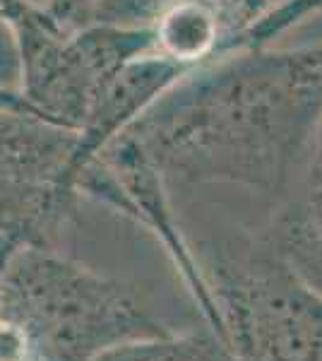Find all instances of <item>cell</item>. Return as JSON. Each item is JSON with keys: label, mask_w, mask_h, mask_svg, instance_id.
<instances>
[{"label": "cell", "mask_w": 322, "mask_h": 361, "mask_svg": "<svg viewBox=\"0 0 322 361\" xmlns=\"http://www.w3.org/2000/svg\"><path fill=\"white\" fill-rule=\"evenodd\" d=\"M125 133L166 180L282 200L322 133V42L238 49L192 68Z\"/></svg>", "instance_id": "obj_1"}, {"label": "cell", "mask_w": 322, "mask_h": 361, "mask_svg": "<svg viewBox=\"0 0 322 361\" xmlns=\"http://www.w3.org/2000/svg\"><path fill=\"white\" fill-rule=\"evenodd\" d=\"M0 318L20 328L44 361H92L120 342L171 330L125 284L34 243H8L0 253Z\"/></svg>", "instance_id": "obj_2"}, {"label": "cell", "mask_w": 322, "mask_h": 361, "mask_svg": "<svg viewBox=\"0 0 322 361\" xmlns=\"http://www.w3.org/2000/svg\"><path fill=\"white\" fill-rule=\"evenodd\" d=\"M202 270L238 361H322V299L265 231L216 241Z\"/></svg>", "instance_id": "obj_3"}, {"label": "cell", "mask_w": 322, "mask_h": 361, "mask_svg": "<svg viewBox=\"0 0 322 361\" xmlns=\"http://www.w3.org/2000/svg\"><path fill=\"white\" fill-rule=\"evenodd\" d=\"M20 63L22 97L46 121L78 130L104 85L130 61L154 51L149 25H63L37 0H0Z\"/></svg>", "instance_id": "obj_4"}, {"label": "cell", "mask_w": 322, "mask_h": 361, "mask_svg": "<svg viewBox=\"0 0 322 361\" xmlns=\"http://www.w3.org/2000/svg\"><path fill=\"white\" fill-rule=\"evenodd\" d=\"M75 130L20 111H0V234L56 246L78 190L70 183Z\"/></svg>", "instance_id": "obj_5"}, {"label": "cell", "mask_w": 322, "mask_h": 361, "mask_svg": "<svg viewBox=\"0 0 322 361\" xmlns=\"http://www.w3.org/2000/svg\"><path fill=\"white\" fill-rule=\"evenodd\" d=\"M82 193L113 207L123 217L135 219L159 238L195 306L200 308L207 328L226 342L219 308L204 277L202 263L173 217L166 178L130 133L118 135L85 166L78 176V195Z\"/></svg>", "instance_id": "obj_6"}, {"label": "cell", "mask_w": 322, "mask_h": 361, "mask_svg": "<svg viewBox=\"0 0 322 361\" xmlns=\"http://www.w3.org/2000/svg\"><path fill=\"white\" fill-rule=\"evenodd\" d=\"M188 73V68L168 61L156 51H149L130 61L104 85L82 126L75 130L73 157H70V183L75 190H78V176L85 171V166Z\"/></svg>", "instance_id": "obj_7"}, {"label": "cell", "mask_w": 322, "mask_h": 361, "mask_svg": "<svg viewBox=\"0 0 322 361\" xmlns=\"http://www.w3.org/2000/svg\"><path fill=\"white\" fill-rule=\"evenodd\" d=\"M265 234L289 270L322 299V133L306 169Z\"/></svg>", "instance_id": "obj_8"}, {"label": "cell", "mask_w": 322, "mask_h": 361, "mask_svg": "<svg viewBox=\"0 0 322 361\" xmlns=\"http://www.w3.org/2000/svg\"><path fill=\"white\" fill-rule=\"evenodd\" d=\"M149 27L156 54L188 70L224 56V29L204 0H166Z\"/></svg>", "instance_id": "obj_9"}, {"label": "cell", "mask_w": 322, "mask_h": 361, "mask_svg": "<svg viewBox=\"0 0 322 361\" xmlns=\"http://www.w3.org/2000/svg\"><path fill=\"white\" fill-rule=\"evenodd\" d=\"M92 361H238L231 347L212 330L175 335L173 330L163 335L137 337L113 345L97 354Z\"/></svg>", "instance_id": "obj_10"}, {"label": "cell", "mask_w": 322, "mask_h": 361, "mask_svg": "<svg viewBox=\"0 0 322 361\" xmlns=\"http://www.w3.org/2000/svg\"><path fill=\"white\" fill-rule=\"evenodd\" d=\"M224 29V54H231L241 46L243 37L262 22L284 0H204Z\"/></svg>", "instance_id": "obj_11"}, {"label": "cell", "mask_w": 322, "mask_h": 361, "mask_svg": "<svg viewBox=\"0 0 322 361\" xmlns=\"http://www.w3.org/2000/svg\"><path fill=\"white\" fill-rule=\"evenodd\" d=\"M166 0H99L82 22H120V25H149Z\"/></svg>", "instance_id": "obj_12"}, {"label": "cell", "mask_w": 322, "mask_h": 361, "mask_svg": "<svg viewBox=\"0 0 322 361\" xmlns=\"http://www.w3.org/2000/svg\"><path fill=\"white\" fill-rule=\"evenodd\" d=\"M99 0H46V10L63 25H80Z\"/></svg>", "instance_id": "obj_13"}, {"label": "cell", "mask_w": 322, "mask_h": 361, "mask_svg": "<svg viewBox=\"0 0 322 361\" xmlns=\"http://www.w3.org/2000/svg\"><path fill=\"white\" fill-rule=\"evenodd\" d=\"M0 111H20V114L39 116V111L27 102L25 97H22L20 90L5 87V85H0ZM39 118H44V116H39Z\"/></svg>", "instance_id": "obj_14"}, {"label": "cell", "mask_w": 322, "mask_h": 361, "mask_svg": "<svg viewBox=\"0 0 322 361\" xmlns=\"http://www.w3.org/2000/svg\"><path fill=\"white\" fill-rule=\"evenodd\" d=\"M8 243H10V241H5L3 234H0V253H3V250H5V246H8Z\"/></svg>", "instance_id": "obj_15"}]
</instances>
